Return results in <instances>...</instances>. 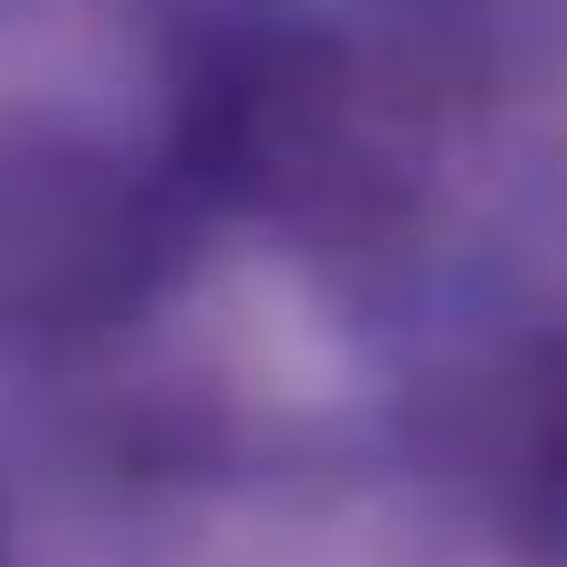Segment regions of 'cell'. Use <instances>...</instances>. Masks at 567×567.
<instances>
[{"instance_id": "6da1fadb", "label": "cell", "mask_w": 567, "mask_h": 567, "mask_svg": "<svg viewBox=\"0 0 567 567\" xmlns=\"http://www.w3.org/2000/svg\"><path fill=\"white\" fill-rule=\"evenodd\" d=\"M142 227H133V199L104 181L95 162H29L0 171V303L29 312V322H66V312L104 303L133 265Z\"/></svg>"}]
</instances>
